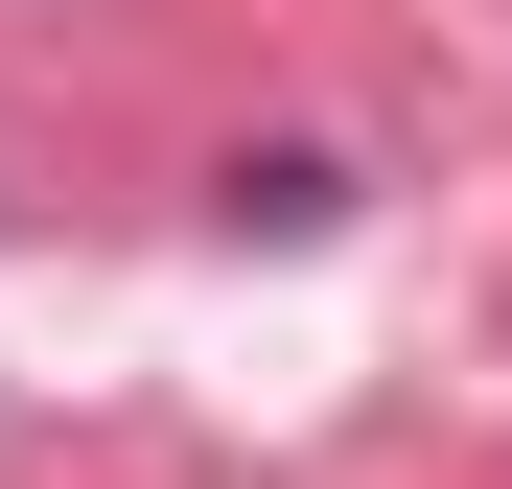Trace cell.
Returning <instances> with one entry per match:
<instances>
[{"label":"cell","instance_id":"obj_1","mask_svg":"<svg viewBox=\"0 0 512 489\" xmlns=\"http://www.w3.org/2000/svg\"><path fill=\"white\" fill-rule=\"evenodd\" d=\"M326 210H350V163H303V140H280V163H233V233H326Z\"/></svg>","mask_w":512,"mask_h":489}]
</instances>
